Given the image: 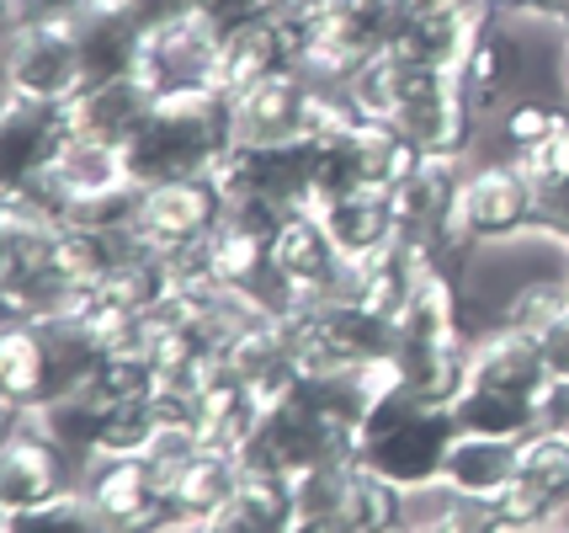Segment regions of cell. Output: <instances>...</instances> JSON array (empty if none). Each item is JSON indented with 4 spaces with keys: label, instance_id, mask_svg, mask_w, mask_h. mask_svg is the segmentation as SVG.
Here are the masks:
<instances>
[{
    "label": "cell",
    "instance_id": "d6a6232c",
    "mask_svg": "<svg viewBox=\"0 0 569 533\" xmlns=\"http://www.w3.org/2000/svg\"><path fill=\"white\" fill-rule=\"evenodd\" d=\"M532 235L569 251V177L532 187Z\"/></svg>",
    "mask_w": 569,
    "mask_h": 533
},
{
    "label": "cell",
    "instance_id": "3957f363",
    "mask_svg": "<svg viewBox=\"0 0 569 533\" xmlns=\"http://www.w3.org/2000/svg\"><path fill=\"white\" fill-rule=\"evenodd\" d=\"M452 432H458L452 427V411L421 406V401H410L395 384L383 395V406L368 416V427L357 432L351 458L362 470H372V475L395 481L399 491L421 496V491H431V485L442 481V458H447Z\"/></svg>",
    "mask_w": 569,
    "mask_h": 533
},
{
    "label": "cell",
    "instance_id": "ab89813d",
    "mask_svg": "<svg viewBox=\"0 0 569 533\" xmlns=\"http://www.w3.org/2000/svg\"><path fill=\"white\" fill-rule=\"evenodd\" d=\"M559 27L569 32V0H559Z\"/></svg>",
    "mask_w": 569,
    "mask_h": 533
},
{
    "label": "cell",
    "instance_id": "603a6c76",
    "mask_svg": "<svg viewBox=\"0 0 569 533\" xmlns=\"http://www.w3.org/2000/svg\"><path fill=\"white\" fill-rule=\"evenodd\" d=\"M70 124L64 107H38L6 97V128H0V160H6V181H22L32 171H43L53 155L64 150Z\"/></svg>",
    "mask_w": 569,
    "mask_h": 533
},
{
    "label": "cell",
    "instance_id": "d6986e66",
    "mask_svg": "<svg viewBox=\"0 0 569 533\" xmlns=\"http://www.w3.org/2000/svg\"><path fill=\"white\" fill-rule=\"evenodd\" d=\"M521 470L517 437H490V432H452L442 458V491L469 496V502H496Z\"/></svg>",
    "mask_w": 569,
    "mask_h": 533
},
{
    "label": "cell",
    "instance_id": "7a4b0ae2",
    "mask_svg": "<svg viewBox=\"0 0 569 533\" xmlns=\"http://www.w3.org/2000/svg\"><path fill=\"white\" fill-rule=\"evenodd\" d=\"M277 326L298 353L303 374L395 363L399 347L395 320L372 315L368 305H357L347 294H336V299H288V305H277Z\"/></svg>",
    "mask_w": 569,
    "mask_h": 533
},
{
    "label": "cell",
    "instance_id": "836d02e7",
    "mask_svg": "<svg viewBox=\"0 0 569 533\" xmlns=\"http://www.w3.org/2000/svg\"><path fill=\"white\" fill-rule=\"evenodd\" d=\"M538 347H543V363L553 379H569V305L538 330Z\"/></svg>",
    "mask_w": 569,
    "mask_h": 533
},
{
    "label": "cell",
    "instance_id": "277c9868",
    "mask_svg": "<svg viewBox=\"0 0 569 533\" xmlns=\"http://www.w3.org/2000/svg\"><path fill=\"white\" fill-rule=\"evenodd\" d=\"M463 177H469V160L426 155L421 166L389 193L399 235L416 240L442 273H469L473 251H479L469 240V229H463Z\"/></svg>",
    "mask_w": 569,
    "mask_h": 533
},
{
    "label": "cell",
    "instance_id": "7c38bea8",
    "mask_svg": "<svg viewBox=\"0 0 569 533\" xmlns=\"http://www.w3.org/2000/svg\"><path fill=\"white\" fill-rule=\"evenodd\" d=\"M347 273L351 261L336 251V240L325 235V225L303 208L288 214L272 235V283H267V299L288 305V299H336L347 294Z\"/></svg>",
    "mask_w": 569,
    "mask_h": 533
},
{
    "label": "cell",
    "instance_id": "f546056e",
    "mask_svg": "<svg viewBox=\"0 0 569 533\" xmlns=\"http://www.w3.org/2000/svg\"><path fill=\"white\" fill-rule=\"evenodd\" d=\"M521 485L543 491L559 512H569V437H553V432H532L521 437Z\"/></svg>",
    "mask_w": 569,
    "mask_h": 533
},
{
    "label": "cell",
    "instance_id": "ba28073f",
    "mask_svg": "<svg viewBox=\"0 0 569 533\" xmlns=\"http://www.w3.org/2000/svg\"><path fill=\"white\" fill-rule=\"evenodd\" d=\"M229 198H223L219 177H187V181H154L139 187V214H133V240L149 246L154 256H176L202 251L213 240V229L223 225Z\"/></svg>",
    "mask_w": 569,
    "mask_h": 533
},
{
    "label": "cell",
    "instance_id": "52a82bcc",
    "mask_svg": "<svg viewBox=\"0 0 569 533\" xmlns=\"http://www.w3.org/2000/svg\"><path fill=\"white\" fill-rule=\"evenodd\" d=\"M80 458L53 443L27 411H6V443H0V517L11 512L53 507L80 491Z\"/></svg>",
    "mask_w": 569,
    "mask_h": 533
},
{
    "label": "cell",
    "instance_id": "30bf717a",
    "mask_svg": "<svg viewBox=\"0 0 569 533\" xmlns=\"http://www.w3.org/2000/svg\"><path fill=\"white\" fill-rule=\"evenodd\" d=\"M395 128L410 134V145L421 155H452V160H469L473 134H479V107L469 102L458 70H410L405 80V97H399Z\"/></svg>",
    "mask_w": 569,
    "mask_h": 533
},
{
    "label": "cell",
    "instance_id": "4dcf8cb0",
    "mask_svg": "<svg viewBox=\"0 0 569 533\" xmlns=\"http://www.w3.org/2000/svg\"><path fill=\"white\" fill-rule=\"evenodd\" d=\"M490 512H496L500 533H553L565 523V512L553 507L543 491H532V485H521V481L506 485L496 502H490Z\"/></svg>",
    "mask_w": 569,
    "mask_h": 533
},
{
    "label": "cell",
    "instance_id": "cb8c5ba5",
    "mask_svg": "<svg viewBox=\"0 0 569 533\" xmlns=\"http://www.w3.org/2000/svg\"><path fill=\"white\" fill-rule=\"evenodd\" d=\"M469 353L473 342H463V347H399L395 379L410 401H421L431 411H452L458 395L469 389Z\"/></svg>",
    "mask_w": 569,
    "mask_h": 533
},
{
    "label": "cell",
    "instance_id": "484cf974",
    "mask_svg": "<svg viewBox=\"0 0 569 533\" xmlns=\"http://www.w3.org/2000/svg\"><path fill=\"white\" fill-rule=\"evenodd\" d=\"M452 427L458 432H490V437H532L538 432V401L511 395V389H490V384H469L452 406Z\"/></svg>",
    "mask_w": 569,
    "mask_h": 533
},
{
    "label": "cell",
    "instance_id": "8992f818",
    "mask_svg": "<svg viewBox=\"0 0 569 533\" xmlns=\"http://www.w3.org/2000/svg\"><path fill=\"white\" fill-rule=\"evenodd\" d=\"M298 517L341 533H399L410 529V491L362 470L357 458L315 464L293 481Z\"/></svg>",
    "mask_w": 569,
    "mask_h": 533
},
{
    "label": "cell",
    "instance_id": "5b68a950",
    "mask_svg": "<svg viewBox=\"0 0 569 533\" xmlns=\"http://www.w3.org/2000/svg\"><path fill=\"white\" fill-rule=\"evenodd\" d=\"M0 70H6V97L38 107H70L91 86V65H86V43H80L74 17L6 22Z\"/></svg>",
    "mask_w": 569,
    "mask_h": 533
},
{
    "label": "cell",
    "instance_id": "4fadbf2b",
    "mask_svg": "<svg viewBox=\"0 0 569 533\" xmlns=\"http://www.w3.org/2000/svg\"><path fill=\"white\" fill-rule=\"evenodd\" d=\"M336 458H351V443L341 432L320 427V422L303 406H293V401L267 406L261 427L250 432V443L240 448L246 475H272V481H298L303 470L336 464Z\"/></svg>",
    "mask_w": 569,
    "mask_h": 533
},
{
    "label": "cell",
    "instance_id": "6da1fadb",
    "mask_svg": "<svg viewBox=\"0 0 569 533\" xmlns=\"http://www.w3.org/2000/svg\"><path fill=\"white\" fill-rule=\"evenodd\" d=\"M229 150H234V118L223 91L160 97L139 139L128 145V171H133V187L213 177Z\"/></svg>",
    "mask_w": 569,
    "mask_h": 533
},
{
    "label": "cell",
    "instance_id": "f35d334b",
    "mask_svg": "<svg viewBox=\"0 0 569 533\" xmlns=\"http://www.w3.org/2000/svg\"><path fill=\"white\" fill-rule=\"evenodd\" d=\"M293 533H341V529H325V523H309V517H298Z\"/></svg>",
    "mask_w": 569,
    "mask_h": 533
},
{
    "label": "cell",
    "instance_id": "9a60e30c",
    "mask_svg": "<svg viewBox=\"0 0 569 533\" xmlns=\"http://www.w3.org/2000/svg\"><path fill=\"white\" fill-rule=\"evenodd\" d=\"M70 389L64 353L49 326L32 320H6L0 330V401L6 411H43Z\"/></svg>",
    "mask_w": 569,
    "mask_h": 533
},
{
    "label": "cell",
    "instance_id": "60d3db41",
    "mask_svg": "<svg viewBox=\"0 0 569 533\" xmlns=\"http://www.w3.org/2000/svg\"><path fill=\"white\" fill-rule=\"evenodd\" d=\"M410 533H442V529H421V523H410Z\"/></svg>",
    "mask_w": 569,
    "mask_h": 533
},
{
    "label": "cell",
    "instance_id": "d590c367",
    "mask_svg": "<svg viewBox=\"0 0 569 533\" xmlns=\"http://www.w3.org/2000/svg\"><path fill=\"white\" fill-rule=\"evenodd\" d=\"M538 432L569 437V379H548V389L538 395Z\"/></svg>",
    "mask_w": 569,
    "mask_h": 533
},
{
    "label": "cell",
    "instance_id": "e0dca14e",
    "mask_svg": "<svg viewBox=\"0 0 569 533\" xmlns=\"http://www.w3.org/2000/svg\"><path fill=\"white\" fill-rule=\"evenodd\" d=\"M298 65V27L293 11L282 17H261V22H246L234 32H223L219 43V70H213V91L234 97L256 80L277 76V70H293Z\"/></svg>",
    "mask_w": 569,
    "mask_h": 533
},
{
    "label": "cell",
    "instance_id": "e575fe53",
    "mask_svg": "<svg viewBox=\"0 0 569 533\" xmlns=\"http://www.w3.org/2000/svg\"><path fill=\"white\" fill-rule=\"evenodd\" d=\"M123 11L139 27H160V22H176V17H198L202 0H123Z\"/></svg>",
    "mask_w": 569,
    "mask_h": 533
},
{
    "label": "cell",
    "instance_id": "d4e9b609",
    "mask_svg": "<svg viewBox=\"0 0 569 533\" xmlns=\"http://www.w3.org/2000/svg\"><path fill=\"white\" fill-rule=\"evenodd\" d=\"M219 523L229 533H293V523H298L293 481L246 475V481H240V491L229 496V507L219 512Z\"/></svg>",
    "mask_w": 569,
    "mask_h": 533
},
{
    "label": "cell",
    "instance_id": "8fae6325",
    "mask_svg": "<svg viewBox=\"0 0 569 533\" xmlns=\"http://www.w3.org/2000/svg\"><path fill=\"white\" fill-rule=\"evenodd\" d=\"M223 32L208 17H176V22L144 27L133 76L144 80L154 97H187V91H213Z\"/></svg>",
    "mask_w": 569,
    "mask_h": 533
},
{
    "label": "cell",
    "instance_id": "7402d4cb",
    "mask_svg": "<svg viewBox=\"0 0 569 533\" xmlns=\"http://www.w3.org/2000/svg\"><path fill=\"white\" fill-rule=\"evenodd\" d=\"M309 214L325 225V235L336 240V251L347 256V261H362V256H372L378 246H389V240L399 235L389 193H368V187L325 193Z\"/></svg>",
    "mask_w": 569,
    "mask_h": 533
},
{
    "label": "cell",
    "instance_id": "f1b7e54d",
    "mask_svg": "<svg viewBox=\"0 0 569 533\" xmlns=\"http://www.w3.org/2000/svg\"><path fill=\"white\" fill-rule=\"evenodd\" d=\"M565 124H569V107H553L543 97H517V102L500 107L496 134H500V145H506V160H521V155L543 150Z\"/></svg>",
    "mask_w": 569,
    "mask_h": 533
},
{
    "label": "cell",
    "instance_id": "ffe728a7",
    "mask_svg": "<svg viewBox=\"0 0 569 533\" xmlns=\"http://www.w3.org/2000/svg\"><path fill=\"white\" fill-rule=\"evenodd\" d=\"M458 80L469 91V102L485 112H500L506 102H517V80H521V43L511 38V27L500 17H485L479 32L463 49V65H458Z\"/></svg>",
    "mask_w": 569,
    "mask_h": 533
},
{
    "label": "cell",
    "instance_id": "44dd1931",
    "mask_svg": "<svg viewBox=\"0 0 569 533\" xmlns=\"http://www.w3.org/2000/svg\"><path fill=\"white\" fill-rule=\"evenodd\" d=\"M548 363L538 336H521V330L490 326L473 336V353H469V384H490V389H511V395H527L538 401L548 389Z\"/></svg>",
    "mask_w": 569,
    "mask_h": 533
},
{
    "label": "cell",
    "instance_id": "9c48e42d",
    "mask_svg": "<svg viewBox=\"0 0 569 533\" xmlns=\"http://www.w3.org/2000/svg\"><path fill=\"white\" fill-rule=\"evenodd\" d=\"M80 496L97 512L101 529L118 533H160L171 523V496L154 475L149 454H97L80 470Z\"/></svg>",
    "mask_w": 569,
    "mask_h": 533
},
{
    "label": "cell",
    "instance_id": "1f68e13d",
    "mask_svg": "<svg viewBox=\"0 0 569 533\" xmlns=\"http://www.w3.org/2000/svg\"><path fill=\"white\" fill-rule=\"evenodd\" d=\"M0 533H97V512L86 507V496L74 491V496L53 502V507L0 517Z\"/></svg>",
    "mask_w": 569,
    "mask_h": 533
},
{
    "label": "cell",
    "instance_id": "74e56055",
    "mask_svg": "<svg viewBox=\"0 0 569 533\" xmlns=\"http://www.w3.org/2000/svg\"><path fill=\"white\" fill-rule=\"evenodd\" d=\"M553 80H559V97L569 102V32H565V43H559V59H553Z\"/></svg>",
    "mask_w": 569,
    "mask_h": 533
},
{
    "label": "cell",
    "instance_id": "ac0fdd59",
    "mask_svg": "<svg viewBox=\"0 0 569 533\" xmlns=\"http://www.w3.org/2000/svg\"><path fill=\"white\" fill-rule=\"evenodd\" d=\"M431 267H437V261H431L416 240L395 235L389 246H378L372 256L351 261L347 299L368 305L372 315H383V320H399V315H405V305L416 299V288L426 283V273H431Z\"/></svg>",
    "mask_w": 569,
    "mask_h": 533
},
{
    "label": "cell",
    "instance_id": "b9f144b4",
    "mask_svg": "<svg viewBox=\"0 0 569 533\" xmlns=\"http://www.w3.org/2000/svg\"><path fill=\"white\" fill-rule=\"evenodd\" d=\"M553 533H569V523H559V529H553Z\"/></svg>",
    "mask_w": 569,
    "mask_h": 533
},
{
    "label": "cell",
    "instance_id": "5bb4252c",
    "mask_svg": "<svg viewBox=\"0 0 569 533\" xmlns=\"http://www.w3.org/2000/svg\"><path fill=\"white\" fill-rule=\"evenodd\" d=\"M463 229L479 251L532 235V181L517 160H485L463 177Z\"/></svg>",
    "mask_w": 569,
    "mask_h": 533
},
{
    "label": "cell",
    "instance_id": "2e32d148",
    "mask_svg": "<svg viewBox=\"0 0 569 533\" xmlns=\"http://www.w3.org/2000/svg\"><path fill=\"white\" fill-rule=\"evenodd\" d=\"M154 102H160V97H154L133 70H128V76H101L64 107V124H70L74 139H97V145L128 150V145L139 139V128L149 124Z\"/></svg>",
    "mask_w": 569,
    "mask_h": 533
},
{
    "label": "cell",
    "instance_id": "83f0119b",
    "mask_svg": "<svg viewBox=\"0 0 569 533\" xmlns=\"http://www.w3.org/2000/svg\"><path fill=\"white\" fill-rule=\"evenodd\" d=\"M405 80H410V65L383 49L341 86V97H347V107L357 118H395L399 97H405Z\"/></svg>",
    "mask_w": 569,
    "mask_h": 533
},
{
    "label": "cell",
    "instance_id": "4316f807",
    "mask_svg": "<svg viewBox=\"0 0 569 533\" xmlns=\"http://www.w3.org/2000/svg\"><path fill=\"white\" fill-rule=\"evenodd\" d=\"M569 305V267L565 273H527L511 283V294L496 305L490 326L521 330V336H538V330Z\"/></svg>",
    "mask_w": 569,
    "mask_h": 533
},
{
    "label": "cell",
    "instance_id": "8d00e7d4",
    "mask_svg": "<svg viewBox=\"0 0 569 533\" xmlns=\"http://www.w3.org/2000/svg\"><path fill=\"white\" fill-rule=\"evenodd\" d=\"M97 0H6V22H32V17H80Z\"/></svg>",
    "mask_w": 569,
    "mask_h": 533
},
{
    "label": "cell",
    "instance_id": "7bdbcfd3",
    "mask_svg": "<svg viewBox=\"0 0 569 533\" xmlns=\"http://www.w3.org/2000/svg\"><path fill=\"white\" fill-rule=\"evenodd\" d=\"M97 533H118V529H101V523H97Z\"/></svg>",
    "mask_w": 569,
    "mask_h": 533
}]
</instances>
